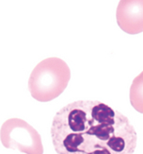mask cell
I'll return each instance as SVG.
<instances>
[{"mask_svg":"<svg viewBox=\"0 0 143 154\" xmlns=\"http://www.w3.org/2000/svg\"><path fill=\"white\" fill-rule=\"evenodd\" d=\"M51 137L58 154H133L138 141L129 119L98 100L61 108L54 116Z\"/></svg>","mask_w":143,"mask_h":154,"instance_id":"cell-1","label":"cell"},{"mask_svg":"<svg viewBox=\"0 0 143 154\" xmlns=\"http://www.w3.org/2000/svg\"><path fill=\"white\" fill-rule=\"evenodd\" d=\"M71 71L67 63L59 58H47L31 72L28 90L33 98L40 102H48L57 98L68 86Z\"/></svg>","mask_w":143,"mask_h":154,"instance_id":"cell-2","label":"cell"},{"mask_svg":"<svg viewBox=\"0 0 143 154\" xmlns=\"http://www.w3.org/2000/svg\"><path fill=\"white\" fill-rule=\"evenodd\" d=\"M0 137L7 149L25 154H43L40 133L23 119L10 118L5 121L1 127Z\"/></svg>","mask_w":143,"mask_h":154,"instance_id":"cell-3","label":"cell"},{"mask_svg":"<svg viewBox=\"0 0 143 154\" xmlns=\"http://www.w3.org/2000/svg\"><path fill=\"white\" fill-rule=\"evenodd\" d=\"M116 18L118 26L128 34L143 32V0H121Z\"/></svg>","mask_w":143,"mask_h":154,"instance_id":"cell-4","label":"cell"},{"mask_svg":"<svg viewBox=\"0 0 143 154\" xmlns=\"http://www.w3.org/2000/svg\"><path fill=\"white\" fill-rule=\"evenodd\" d=\"M130 102L133 108L143 113V71L136 77L130 88Z\"/></svg>","mask_w":143,"mask_h":154,"instance_id":"cell-5","label":"cell"}]
</instances>
